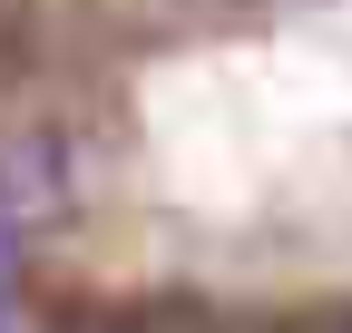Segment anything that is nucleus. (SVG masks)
Returning <instances> with one entry per match:
<instances>
[{
  "instance_id": "obj_1",
  "label": "nucleus",
  "mask_w": 352,
  "mask_h": 333,
  "mask_svg": "<svg viewBox=\"0 0 352 333\" xmlns=\"http://www.w3.org/2000/svg\"><path fill=\"white\" fill-rule=\"evenodd\" d=\"M0 206H10L20 226L59 216V206H69V157L50 138H0Z\"/></svg>"
},
{
  "instance_id": "obj_2",
  "label": "nucleus",
  "mask_w": 352,
  "mask_h": 333,
  "mask_svg": "<svg viewBox=\"0 0 352 333\" xmlns=\"http://www.w3.org/2000/svg\"><path fill=\"white\" fill-rule=\"evenodd\" d=\"M10 284H20V216L0 206V294H10Z\"/></svg>"
},
{
  "instance_id": "obj_3",
  "label": "nucleus",
  "mask_w": 352,
  "mask_h": 333,
  "mask_svg": "<svg viewBox=\"0 0 352 333\" xmlns=\"http://www.w3.org/2000/svg\"><path fill=\"white\" fill-rule=\"evenodd\" d=\"M0 333H10V323H0Z\"/></svg>"
}]
</instances>
